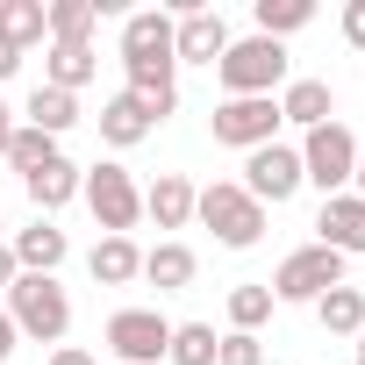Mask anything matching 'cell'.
<instances>
[{"label":"cell","mask_w":365,"mask_h":365,"mask_svg":"<svg viewBox=\"0 0 365 365\" xmlns=\"http://www.w3.org/2000/svg\"><path fill=\"white\" fill-rule=\"evenodd\" d=\"M237 187H244L258 208H279V201H294V194H301V150H294V143H265V150H251Z\"/></svg>","instance_id":"obj_8"},{"label":"cell","mask_w":365,"mask_h":365,"mask_svg":"<svg viewBox=\"0 0 365 365\" xmlns=\"http://www.w3.org/2000/svg\"><path fill=\"white\" fill-rule=\"evenodd\" d=\"M86 272H93L101 287H129V279H143V251H136V237H101V244L86 251Z\"/></svg>","instance_id":"obj_16"},{"label":"cell","mask_w":365,"mask_h":365,"mask_svg":"<svg viewBox=\"0 0 365 365\" xmlns=\"http://www.w3.org/2000/svg\"><path fill=\"white\" fill-rule=\"evenodd\" d=\"M194 215L215 230L222 251H251V244L265 237V208L237 187V179H215V187H201V194H194Z\"/></svg>","instance_id":"obj_3"},{"label":"cell","mask_w":365,"mask_h":365,"mask_svg":"<svg viewBox=\"0 0 365 365\" xmlns=\"http://www.w3.org/2000/svg\"><path fill=\"white\" fill-rule=\"evenodd\" d=\"M222 51H230V22H222L215 8H194V15L172 22V58H179V65H215Z\"/></svg>","instance_id":"obj_11"},{"label":"cell","mask_w":365,"mask_h":365,"mask_svg":"<svg viewBox=\"0 0 365 365\" xmlns=\"http://www.w3.org/2000/svg\"><path fill=\"white\" fill-rule=\"evenodd\" d=\"M51 365H93V351H72L65 344V351H51Z\"/></svg>","instance_id":"obj_35"},{"label":"cell","mask_w":365,"mask_h":365,"mask_svg":"<svg viewBox=\"0 0 365 365\" xmlns=\"http://www.w3.org/2000/svg\"><path fill=\"white\" fill-rule=\"evenodd\" d=\"M215 365H265V344L244 336V329H230V336L215 344Z\"/></svg>","instance_id":"obj_29"},{"label":"cell","mask_w":365,"mask_h":365,"mask_svg":"<svg viewBox=\"0 0 365 365\" xmlns=\"http://www.w3.org/2000/svg\"><path fill=\"white\" fill-rule=\"evenodd\" d=\"M351 172H358V136L344 122H322L301 136V187H322V201H329L351 187Z\"/></svg>","instance_id":"obj_5"},{"label":"cell","mask_w":365,"mask_h":365,"mask_svg":"<svg viewBox=\"0 0 365 365\" xmlns=\"http://www.w3.org/2000/svg\"><path fill=\"white\" fill-rule=\"evenodd\" d=\"M315 322H322L329 336H358V329H365V287H351V279L329 287V294L315 301Z\"/></svg>","instance_id":"obj_21"},{"label":"cell","mask_w":365,"mask_h":365,"mask_svg":"<svg viewBox=\"0 0 365 365\" xmlns=\"http://www.w3.org/2000/svg\"><path fill=\"white\" fill-rule=\"evenodd\" d=\"M15 344H22V336H15V322H8V308H0V365L15 358Z\"/></svg>","instance_id":"obj_31"},{"label":"cell","mask_w":365,"mask_h":365,"mask_svg":"<svg viewBox=\"0 0 365 365\" xmlns=\"http://www.w3.org/2000/svg\"><path fill=\"white\" fill-rule=\"evenodd\" d=\"M15 279H22V265H15V251H8V244H0V294H8Z\"/></svg>","instance_id":"obj_32"},{"label":"cell","mask_w":365,"mask_h":365,"mask_svg":"<svg viewBox=\"0 0 365 365\" xmlns=\"http://www.w3.org/2000/svg\"><path fill=\"white\" fill-rule=\"evenodd\" d=\"M265 287H272V301H308V308H315L329 287H344V258L322 251V244H301V251L279 258V272H272Z\"/></svg>","instance_id":"obj_6"},{"label":"cell","mask_w":365,"mask_h":365,"mask_svg":"<svg viewBox=\"0 0 365 365\" xmlns=\"http://www.w3.org/2000/svg\"><path fill=\"white\" fill-rule=\"evenodd\" d=\"M194 194H201V187H194L187 172H158L150 187H143V215H150L158 230H187V222H194Z\"/></svg>","instance_id":"obj_12"},{"label":"cell","mask_w":365,"mask_h":365,"mask_svg":"<svg viewBox=\"0 0 365 365\" xmlns=\"http://www.w3.org/2000/svg\"><path fill=\"white\" fill-rule=\"evenodd\" d=\"M315 244L336 258H365V201L358 194H329L315 215Z\"/></svg>","instance_id":"obj_10"},{"label":"cell","mask_w":365,"mask_h":365,"mask_svg":"<svg viewBox=\"0 0 365 365\" xmlns=\"http://www.w3.org/2000/svg\"><path fill=\"white\" fill-rule=\"evenodd\" d=\"M79 194H86L101 237H129V230L143 222V187L129 179V165H93V172L79 179Z\"/></svg>","instance_id":"obj_4"},{"label":"cell","mask_w":365,"mask_h":365,"mask_svg":"<svg viewBox=\"0 0 365 365\" xmlns=\"http://www.w3.org/2000/svg\"><path fill=\"white\" fill-rule=\"evenodd\" d=\"M336 115V93H329V79H294L287 93H279V122H301V129H322Z\"/></svg>","instance_id":"obj_18"},{"label":"cell","mask_w":365,"mask_h":365,"mask_svg":"<svg viewBox=\"0 0 365 365\" xmlns=\"http://www.w3.org/2000/svg\"><path fill=\"white\" fill-rule=\"evenodd\" d=\"M15 72H22V51H15V43H0V79H15Z\"/></svg>","instance_id":"obj_34"},{"label":"cell","mask_w":365,"mask_h":365,"mask_svg":"<svg viewBox=\"0 0 365 365\" xmlns=\"http://www.w3.org/2000/svg\"><path fill=\"white\" fill-rule=\"evenodd\" d=\"M51 158H65L58 150V136H43V129H29V122H15V143H8V165L29 179V172H43Z\"/></svg>","instance_id":"obj_28"},{"label":"cell","mask_w":365,"mask_h":365,"mask_svg":"<svg viewBox=\"0 0 365 365\" xmlns=\"http://www.w3.org/2000/svg\"><path fill=\"white\" fill-rule=\"evenodd\" d=\"M194 272H201V258H194L187 244H172V237L143 251V279H150L158 294H179V287H194Z\"/></svg>","instance_id":"obj_17"},{"label":"cell","mask_w":365,"mask_h":365,"mask_svg":"<svg viewBox=\"0 0 365 365\" xmlns=\"http://www.w3.org/2000/svg\"><path fill=\"white\" fill-rule=\"evenodd\" d=\"M215 322H172V344H165V358L172 365H215Z\"/></svg>","instance_id":"obj_26"},{"label":"cell","mask_w":365,"mask_h":365,"mask_svg":"<svg viewBox=\"0 0 365 365\" xmlns=\"http://www.w3.org/2000/svg\"><path fill=\"white\" fill-rule=\"evenodd\" d=\"M265 322H272V287H265V279H251V287H230V329L258 336Z\"/></svg>","instance_id":"obj_27"},{"label":"cell","mask_w":365,"mask_h":365,"mask_svg":"<svg viewBox=\"0 0 365 365\" xmlns=\"http://www.w3.org/2000/svg\"><path fill=\"white\" fill-rule=\"evenodd\" d=\"M8 143H15V108L0 101V158H8Z\"/></svg>","instance_id":"obj_33"},{"label":"cell","mask_w":365,"mask_h":365,"mask_svg":"<svg viewBox=\"0 0 365 365\" xmlns=\"http://www.w3.org/2000/svg\"><path fill=\"white\" fill-rule=\"evenodd\" d=\"M22 115H29V129H43V136H65V129L79 122V93H58V86H36Z\"/></svg>","instance_id":"obj_23"},{"label":"cell","mask_w":365,"mask_h":365,"mask_svg":"<svg viewBox=\"0 0 365 365\" xmlns=\"http://www.w3.org/2000/svg\"><path fill=\"white\" fill-rule=\"evenodd\" d=\"M351 187H358V201H365V150H358V172H351Z\"/></svg>","instance_id":"obj_36"},{"label":"cell","mask_w":365,"mask_h":365,"mask_svg":"<svg viewBox=\"0 0 365 365\" xmlns=\"http://www.w3.org/2000/svg\"><path fill=\"white\" fill-rule=\"evenodd\" d=\"M150 129H158V115H150V108H143V101H136V93H129V86H122V93H108V101H101V136H108V143H115V150H129V143H143V136H150Z\"/></svg>","instance_id":"obj_14"},{"label":"cell","mask_w":365,"mask_h":365,"mask_svg":"<svg viewBox=\"0 0 365 365\" xmlns=\"http://www.w3.org/2000/svg\"><path fill=\"white\" fill-rule=\"evenodd\" d=\"M79 179H86V172H79L72 158H51L43 172H29V179H22V187H29V201H36V215H58V208H65V201L79 194Z\"/></svg>","instance_id":"obj_19"},{"label":"cell","mask_w":365,"mask_h":365,"mask_svg":"<svg viewBox=\"0 0 365 365\" xmlns=\"http://www.w3.org/2000/svg\"><path fill=\"white\" fill-rule=\"evenodd\" d=\"M344 43L365 51V0H344Z\"/></svg>","instance_id":"obj_30"},{"label":"cell","mask_w":365,"mask_h":365,"mask_svg":"<svg viewBox=\"0 0 365 365\" xmlns=\"http://www.w3.org/2000/svg\"><path fill=\"white\" fill-rule=\"evenodd\" d=\"M165 344H172V322H165L158 308H115V315H108V351H115L122 365H158Z\"/></svg>","instance_id":"obj_9"},{"label":"cell","mask_w":365,"mask_h":365,"mask_svg":"<svg viewBox=\"0 0 365 365\" xmlns=\"http://www.w3.org/2000/svg\"><path fill=\"white\" fill-rule=\"evenodd\" d=\"M287 43H272V36H244V43H230L222 58H215V79H222V101H272V86L287 79Z\"/></svg>","instance_id":"obj_1"},{"label":"cell","mask_w":365,"mask_h":365,"mask_svg":"<svg viewBox=\"0 0 365 365\" xmlns=\"http://www.w3.org/2000/svg\"><path fill=\"white\" fill-rule=\"evenodd\" d=\"M136 58H172V15L165 8H143L122 22V65H136Z\"/></svg>","instance_id":"obj_15"},{"label":"cell","mask_w":365,"mask_h":365,"mask_svg":"<svg viewBox=\"0 0 365 365\" xmlns=\"http://www.w3.org/2000/svg\"><path fill=\"white\" fill-rule=\"evenodd\" d=\"M358 365H365V329H358Z\"/></svg>","instance_id":"obj_37"},{"label":"cell","mask_w":365,"mask_h":365,"mask_svg":"<svg viewBox=\"0 0 365 365\" xmlns=\"http://www.w3.org/2000/svg\"><path fill=\"white\" fill-rule=\"evenodd\" d=\"M8 251H15V265H22V272H51V279H58V265L72 258V244H65V230H58L51 215H36V222H29Z\"/></svg>","instance_id":"obj_13"},{"label":"cell","mask_w":365,"mask_h":365,"mask_svg":"<svg viewBox=\"0 0 365 365\" xmlns=\"http://www.w3.org/2000/svg\"><path fill=\"white\" fill-rule=\"evenodd\" d=\"M43 36H51V15H43V0H0V43L29 51V43H43Z\"/></svg>","instance_id":"obj_22"},{"label":"cell","mask_w":365,"mask_h":365,"mask_svg":"<svg viewBox=\"0 0 365 365\" xmlns=\"http://www.w3.org/2000/svg\"><path fill=\"white\" fill-rule=\"evenodd\" d=\"M8 322H15V336L65 344V329H72V294H65L51 272H22V279L8 287Z\"/></svg>","instance_id":"obj_2"},{"label":"cell","mask_w":365,"mask_h":365,"mask_svg":"<svg viewBox=\"0 0 365 365\" xmlns=\"http://www.w3.org/2000/svg\"><path fill=\"white\" fill-rule=\"evenodd\" d=\"M251 22H258V36L287 43L294 29H308V22H315V0H258V8H251Z\"/></svg>","instance_id":"obj_24"},{"label":"cell","mask_w":365,"mask_h":365,"mask_svg":"<svg viewBox=\"0 0 365 365\" xmlns=\"http://www.w3.org/2000/svg\"><path fill=\"white\" fill-rule=\"evenodd\" d=\"M51 43H93V22H101V8L93 0H51Z\"/></svg>","instance_id":"obj_25"},{"label":"cell","mask_w":365,"mask_h":365,"mask_svg":"<svg viewBox=\"0 0 365 365\" xmlns=\"http://www.w3.org/2000/svg\"><path fill=\"white\" fill-rule=\"evenodd\" d=\"M208 136L222 150H265L279 143V101H222L208 115Z\"/></svg>","instance_id":"obj_7"},{"label":"cell","mask_w":365,"mask_h":365,"mask_svg":"<svg viewBox=\"0 0 365 365\" xmlns=\"http://www.w3.org/2000/svg\"><path fill=\"white\" fill-rule=\"evenodd\" d=\"M93 72H101L93 43H51V58H43V86H58V93H79Z\"/></svg>","instance_id":"obj_20"},{"label":"cell","mask_w":365,"mask_h":365,"mask_svg":"<svg viewBox=\"0 0 365 365\" xmlns=\"http://www.w3.org/2000/svg\"><path fill=\"white\" fill-rule=\"evenodd\" d=\"M0 230H8V215H0Z\"/></svg>","instance_id":"obj_38"}]
</instances>
